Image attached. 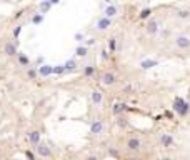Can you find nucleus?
<instances>
[{"mask_svg": "<svg viewBox=\"0 0 190 160\" xmlns=\"http://www.w3.org/2000/svg\"><path fill=\"white\" fill-rule=\"evenodd\" d=\"M144 147V140L139 135H132L125 140V150L127 152H139Z\"/></svg>", "mask_w": 190, "mask_h": 160, "instance_id": "nucleus-1", "label": "nucleus"}, {"mask_svg": "<svg viewBox=\"0 0 190 160\" xmlns=\"http://www.w3.org/2000/svg\"><path fill=\"white\" fill-rule=\"evenodd\" d=\"M173 110H175L180 117H185V115L189 114V110H190V105L183 100V98L177 97V98H175V102H173Z\"/></svg>", "mask_w": 190, "mask_h": 160, "instance_id": "nucleus-2", "label": "nucleus"}, {"mask_svg": "<svg viewBox=\"0 0 190 160\" xmlns=\"http://www.w3.org/2000/svg\"><path fill=\"white\" fill-rule=\"evenodd\" d=\"M173 45L177 47V48H182V50H185V48H190V37L189 35H177V37L173 38Z\"/></svg>", "mask_w": 190, "mask_h": 160, "instance_id": "nucleus-3", "label": "nucleus"}, {"mask_svg": "<svg viewBox=\"0 0 190 160\" xmlns=\"http://www.w3.org/2000/svg\"><path fill=\"white\" fill-rule=\"evenodd\" d=\"M35 152H37V155L42 157V159H50L52 157V150L45 142H40L38 145H35Z\"/></svg>", "mask_w": 190, "mask_h": 160, "instance_id": "nucleus-4", "label": "nucleus"}, {"mask_svg": "<svg viewBox=\"0 0 190 160\" xmlns=\"http://www.w3.org/2000/svg\"><path fill=\"white\" fill-rule=\"evenodd\" d=\"M115 82H117V77H115V73L114 72H105L103 75H102V84L103 85H114Z\"/></svg>", "mask_w": 190, "mask_h": 160, "instance_id": "nucleus-5", "label": "nucleus"}, {"mask_svg": "<svg viewBox=\"0 0 190 160\" xmlns=\"http://www.w3.org/2000/svg\"><path fill=\"white\" fill-rule=\"evenodd\" d=\"M145 30H147L148 35H155L157 32H158V22L155 20V18H150L147 23V27H145Z\"/></svg>", "mask_w": 190, "mask_h": 160, "instance_id": "nucleus-6", "label": "nucleus"}, {"mask_svg": "<svg viewBox=\"0 0 190 160\" xmlns=\"http://www.w3.org/2000/svg\"><path fill=\"white\" fill-rule=\"evenodd\" d=\"M160 143H162V147L165 148H169L173 145V137L170 134H160Z\"/></svg>", "mask_w": 190, "mask_h": 160, "instance_id": "nucleus-7", "label": "nucleus"}, {"mask_svg": "<svg viewBox=\"0 0 190 160\" xmlns=\"http://www.w3.org/2000/svg\"><path fill=\"white\" fill-rule=\"evenodd\" d=\"M102 130H103V122H102V120H95V122L90 125V134H93V135L102 134Z\"/></svg>", "mask_w": 190, "mask_h": 160, "instance_id": "nucleus-8", "label": "nucleus"}, {"mask_svg": "<svg viewBox=\"0 0 190 160\" xmlns=\"http://www.w3.org/2000/svg\"><path fill=\"white\" fill-rule=\"evenodd\" d=\"M117 12H118V10H117V7H115V5H107V7H105V12H103V13H105L103 17L112 20V18L117 15Z\"/></svg>", "mask_w": 190, "mask_h": 160, "instance_id": "nucleus-9", "label": "nucleus"}, {"mask_svg": "<svg viewBox=\"0 0 190 160\" xmlns=\"http://www.w3.org/2000/svg\"><path fill=\"white\" fill-rule=\"evenodd\" d=\"M102 100H103V93H102L100 90H93L92 92V103L98 107L102 103Z\"/></svg>", "mask_w": 190, "mask_h": 160, "instance_id": "nucleus-10", "label": "nucleus"}, {"mask_svg": "<svg viewBox=\"0 0 190 160\" xmlns=\"http://www.w3.org/2000/svg\"><path fill=\"white\" fill-rule=\"evenodd\" d=\"M110 23H112V20H110V18H105V17L98 18V22H97V30H107V29L110 27Z\"/></svg>", "mask_w": 190, "mask_h": 160, "instance_id": "nucleus-11", "label": "nucleus"}, {"mask_svg": "<svg viewBox=\"0 0 190 160\" xmlns=\"http://www.w3.org/2000/svg\"><path fill=\"white\" fill-rule=\"evenodd\" d=\"M29 140H30L32 145H38V143H40V132H38V130H32L29 134Z\"/></svg>", "mask_w": 190, "mask_h": 160, "instance_id": "nucleus-12", "label": "nucleus"}, {"mask_svg": "<svg viewBox=\"0 0 190 160\" xmlns=\"http://www.w3.org/2000/svg\"><path fill=\"white\" fill-rule=\"evenodd\" d=\"M4 50H5V54L7 55H17V45L15 43H12V42H7L5 43V47H4Z\"/></svg>", "mask_w": 190, "mask_h": 160, "instance_id": "nucleus-13", "label": "nucleus"}, {"mask_svg": "<svg viewBox=\"0 0 190 160\" xmlns=\"http://www.w3.org/2000/svg\"><path fill=\"white\" fill-rule=\"evenodd\" d=\"M117 125L120 127V128H125L127 125H128V118L125 117V115H118V120H117Z\"/></svg>", "mask_w": 190, "mask_h": 160, "instance_id": "nucleus-14", "label": "nucleus"}, {"mask_svg": "<svg viewBox=\"0 0 190 160\" xmlns=\"http://www.w3.org/2000/svg\"><path fill=\"white\" fill-rule=\"evenodd\" d=\"M125 110H127V105H123V103H117V105L114 107V114L115 115H122Z\"/></svg>", "mask_w": 190, "mask_h": 160, "instance_id": "nucleus-15", "label": "nucleus"}, {"mask_svg": "<svg viewBox=\"0 0 190 160\" xmlns=\"http://www.w3.org/2000/svg\"><path fill=\"white\" fill-rule=\"evenodd\" d=\"M75 67H77V63L73 62V60H68V62L63 65V68H65V70H75Z\"/></svg>", "mask_w": 190, "mask_h": 160, "instance_id": "nucleus-16", "label": "nucleus"}, {"mask_svg": "<svg viewBox=\"0 0 190 160\" xmlns=\"http://www.w3.org/2000/svg\"><path fill=\"white\" fill-rule=\"evenodd\" d=\"M177 17L178 18H189L190 17V12H189V10H178V12H177Z\"/></svg>", "mask_w": 190, "mask_h": 160, "instance_id": "nucleus-17", "label": "nucleus"}, {"mask_svg": "<svg viewBox=\"0 0 190 160\" xmlns=\"http://www.w3.org/2000/svg\"><path fill=\"white\" fill-rule=\"evenodd\" d=\"M153 65H157L155 60H145V62L142 63V67L144 68H150V67H153Z\"/></svg>", "mask_w": 190, "mask_h": 160, "instance_id": "nucleus-18", "label": "nucleus"}, {"mask_svg": "<svg viewBox=\"0 0 190 160\" xmlns=\"http://www.w3.org/2000/svg\"><path fill=\"white\" fill-rule=\"evenodd\" d=\"M150 13H152V10H150V9H144V10H142V13H140V18H148V17H150Z\"/></svg>", "mask_w": 190, "mask_h": 160, "instance_id": "nucleus-19", "label": "nucleus"}, {"mask_svg": "<svg viewBox=\"0 0 190 160\" xmlns=\"http://www.w3.org/2000/svg\"><path fill=\"white\" fill-rule=\"evenodd\" d=\"M77 55L85 57V55H87V48H85V47H78V48H77Z\"/></svg>", "mask_w": 190, "mask_h": 160, "instance_id": "nucleus-20", "label": "nucleus"}, {"mask_svg": "<svg viewBox=\"0 0 190 160\" xmlns=\"http://www.w3.org/2000/svg\"><path fill=\"white\" fill-rule=\"evenodd\" d=\"M50 72H52L50 67H42V68H40V75H48Z\"/></svg>", "mask_w": 190, "mask_h": 160, "instance_id": "nucleus-21", "label": "nucleus"}, {"mask_svg": "<svg viewBox=\"0 0 190 160\" xmlns=\"http://www.w3.org/2000/svg\"><path fill=\"white\" fill-rule=\"evenodd\" d=\"M42 20H43V13H40V15H35V17L32 18V22H34V23H40Z\"/></svg>", "mask_w": 190, "mask_h": 160, "instance_id": "nucleus-22", "label": "nucleus"}, {"mask_svg": "<svg viewBox=\"0 0 190 160\" xmlns=\"http://www.w3.org/2000/svg\"><path fill=\"white\" fill-rule=\"evenodd\" d=\"M52 72H54V73H63V72H65V68H63V65H59V67L52 68Z\"/></svg>", "mask_w": 190, "mask_h": 160, "instance_id": "nucleus-23", "label": "nucleus"}, {"mask_svg": "<svg viewBox=\"0 0 190 160\" xmlns=\"http://www.w3.org/2000/svg\"><path fill=\"white\" fill-rule=\"evenodd\" d=\"M18 62H20L22 65H27V63H29V59H27V57H23V55H18Z\"/></svg>", "mask_w": 190, "mask_h": 160, "instance_id": "nucleus-24", "label": "nucleus"}, {"mask_svg": "<svg viewBox=\"0 0 190 160\" xmlns=\"http://www.w3.org/2000/svg\"><path fill=\"white\" fill-rule=\"evenodd\" d=\"M109 48H110L112 52L115 50V38H110V40H109Z\"/></svg>", "mask_w": 190, "mask_h": 160, "instance_id": "nucleus-25", "label": "nucleus"}, {"mask_svg": "<svg viewBox=\"0 0 190 160\" xmlns=\"http://www.w3.org/2000/svg\"><path fill=\"white\" fill-rule=\"evenodd\" d=\"M40 7H42V10H43V12H47V10H48V9L52 7V4H50V2H45V4H42Z\"/></svg>", "mask_w": 190, "mask_h": 160, "instance_id": "nucleus-26", "label": "nucleus"}, {"mask_svg": "<svg viewBox=\"0 0 190 160\" xmlns=\"http://www.w3.org/2000/svg\"><path fill=\"white\" fill-rule=\"evenodd\" d=\"M84 73H85L87 77H89V75H92V73H93V67H92V65H90V67H87V68H85V72H84Z\"/></svg>", "mask_w": 190, "mask_h": 160, "instance_id": "nucleus-27", "label": "nucleus"}, {"mask_svg": "<svg viewBox=\"0 0 190 160\" xmlns=\"http://www.w3.org/2000/svg\"><path fill=\"white\" fill-rule=\"evenodd\" d=\"M29 77H30V79H32V80H34L35 77H37V72H35L34 68H30V70H29Z\"/></svg>", "mask_w": 190, "mask_h": 160, "instance_id": "nucleus-28", "label": "nucleus"}, {"mask_svg": "<svg viewBox=\"0 0 190 160\" xmlns=\"http://www.w3.org/2000/svg\"><path fill=\"white\" fill-rule=\"evenodd\" d=\"M20 30H22V27H17V29L13 30V37H15V38H17L18 35H20Z\"/></svg>", "mask_w": 190, "mask_h": 160, "instance_id": "nucleus-29", "label": "nucleus"}, {"mask_svg": "<svg viewBox=\"0 0 190 160\" xmlns=\"http://www.w3.org/2000/svg\"><path fill=\"white\" fill-rule=\"evenodd\" d=\"M27 157H29V160H35V157H34L32 152H27Z\"/></svg>", "mask_w": 190, "mask_h": 160, "instance_id": "nucleus-30", "label": "nucleus"}, {"mask_svg": "<svg viewBox=\"0 0 190 160\" xmlns=\"http://www.w3.org/2000/svg\"><path fill=\"white\" fill-rule=\"evenodd\" d=\"M125 160H140V159H139V157H134V155H132V157H127Z\"/></svg>", "mask_w": 190, "mask_h": 160, "instance_id": "nucleus-31", "label": "nucleus"}, {"mask_svg": "<svg viewBox=\"0 0 190 160\" xmlns=\"http://www.w3.org/2000/svg\"><path fill=\"white\" fill-rule=\"evenodd\" d=\"M85 160H98V159H97V157H93V155H90V157H87Z\"/></svg>", "mask_w": 190, "mask_h": 160, "instance_id": "nucleus-32", "label": "nucleus"}, {"mask_svg": "<svg viewBox=\"0 0 190 160\" xmlns=\"http://www.w3.org/2000/svg\"><path fill=\"white\" fill-rule=\"evenodd\" d=\"M160 160H172L170 157H164V159H160Z\"/></svg>", "mask_w": 190, "mask_h": 160, "instance_id": "nucleus-33", "label": "nucleus"}]
</instances>
